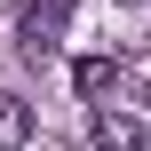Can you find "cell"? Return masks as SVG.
I'll list each match as a JSON object with an SVG mask.
<instances>
[{
	"label": "cell",
	"instance_id": "1",
	"mask_svg": "<svg viewBox=\"0 0 151 151\" xmlns=\"http://www.w3.org/2000/svg\"><path fill=\"white\" fill-rule=\"evenodd\" d=\"M80 0H16V56L24 64H48L64 48V24H72Z\"/></svg>",
	"mask_w": 151,
	"mask_h": 151
},
{
	"label": "cell",
	"instance_id": "4",
	"mask_svg": "<svg viewBox=\"0 0 151 151\" xmlns=\"http://www.w3.org/2000/svg\"><path fill=\"white\" fill-rule=\"evenodd\" d=\"M111 80H119V64H111V56H80V72H72V88H80L88 104H96V96H111Z\"/></svg>",
	"mask_w": 151,
	"mask_h": 151
},
{
	"label": "cell",
	"instance_id": "3",
	"mask_svg": "<svg viewBox=\"0 0 151 151\" xmlns=\"http://www.w3.org/2000/svg\"><path fill=\"white\" fill-rule=\"evenodd\" d=\"M16 143H32V104L16 88H0V151H16Z\"/></svg>",
	"mask_w": 151,
	"mask_h": 151
},
{
	"label": "cell",
	"instance_id": "5",
	"mask_svg": "<svg viewBox=\"0 0 151 151\" xmlns=\"http://www.w3.org/2000/svg\"><path fill=\"white\" fill-rule=\"evenodd\" d=\"M143 104H151V64H143Z\"/></svg>",
	"mask_w": 151,
	"mask_h": 151
},
{
	"label": "cell",
	"instance_id": "2",
	"mask_svg": "<svg viewBox=\"0 0 151 151\" xmlns=\"http://www.w3.org/2000/svg\"><path fill=\"white\" fill-rule=\"evenodd\" d=\"M88 143H96V151H151V135H143V119L96 104V111H88Z\"/></svg>",
	"mask_w": 151,
	"mask_h": 151
}]
</instances>
